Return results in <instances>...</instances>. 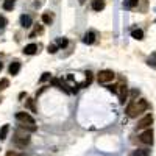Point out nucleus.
I'll return each instance as SVG.
<instances>
[{"label":"nucleus","mask_w":156,"mask_h":156,"mask_svg":"<svg viewBox=\"0 0 156 156\" xmlns=\"http://www.w3.org/2000/svg\"><path fill=\"white\" fill-rule=\"evenodd\" d=\"M147 108H148L147 100H144V98L133 100V101L128 105V108H126V114H128V117H137L140 112H144Z\"/></svg>","instance_id":"nucleus-1"},{"label":"nucleus","mask_w":156,"mask_h":156,"mask_svg":"<svg viewBox=\"0 0 156 156\" xmlns=\"http://www.w3.org/2000/svg\"><path fill=\"white\" fill-rule=\"evenodd\" d=\"M12 142L17 145V147H25V145H28L30 144V136L27 133H23V129H17L14 137H12Z\"/></svg>","instance_id":"nucleus-2"},{"label":"nucleus","mask_w":156,"mask_h":156,"mask_svg":"<svg viewBox=\"0 0 156 156\" xmlns=\"http://www.w3.org/2000/svg\"><path fill=\"white\" fill-rule=\"evenodd\" d=\"M114 72L112 70H100V73H98V83H109V81H112L114 80Z\"/></svg>","instance_id":"nucleus-3"},{"label":"nucleus","mask_w":156,"mask_h":156,"mask_svg":"<svg viewBox=\"0 0 156 156\" xmlns=\"http://www.w3.org/2000/svg\"><path fill=\"white\" fill-rule=\"evenodd\" d=\"M139 140L145 145H151L153 144V129H150V128L145 129V131L139 136Z\"/></svg>","instance_id":"nucleus-4"},{"label":"nucleus","mask_w":156,"mask_h":156,"mask_svg":"<svg viewBox=\"0 0 156 156\" xmlns=\"http://www.w3.org/2000/svg\"><path fill=\"white\" fill-rule=\"evenodd\" d=\"M16 119H17L20 123H30V125H34L33 115H30L28 112H17V114H16Z\"/></svg>","instance_id":"nucleus-5"},{"label":"nucleus","mask_w":156,"mask_h":156,"mask_svg":"<svg viewBox=\"0 0 156 156\" xmlns=\"http://www.w3.org/2000/svg\"><path fill=\"white\" fill-rule=\"evenodd\" d=\"M151 123H153V115H151V114H147V115H144V117H142V119L137 122V128H139V129L148 128Z\"/></svg>","instance_id":"nucleus-6"},{"label":"nucleus","mask_w":156,"mask_h":156,"mask_svg":"<svg viewBox=\"0 0 156 156\" xmlns=\"http://www.w3.org/2000/svg\"><path fill=\"white\" fill-rule=\"evenodd\" d=\"M117 92H119V101H120V105H125V101L128 98V87H126V84H120Z\"/></svg>","instance_id":"nucleus-7"},{"label":"nucleus","mask_w":156,"mask_h":156,"mask_svg":"<svg viewBox=\"0 0 156 156\" xmlns=\"http://www.w3.org/2000/svg\"><path fill=\"white\" fill-rule=\"evenodd\" d=\"M31 23H33V20H31L30 16H27V14H22V16H20V25H22L23 28L31 27Z\"/></svg>","instance_id":"nucleus-8"},{"label":"nucleus","mask_w":156,"mask_h":156,"mask_svg":"<svg viewBox=\"0 0 156 156\" xmlns=\"http://www.w3.org/2000/svg\"><path fill=\"white\" fill-rule=\"evenodd\" d=\"M19 70H20V62L19 61H14V62L9 64V73L11 75H17Z\"/></svg>","instance_id":"nucleus-9"},{"label":"nucleus","mask_w":156,"mask_h":156,"mask_svg":"<svg viewBox=\"0 0 156 156\" xmlns=\"http://www.w3.org/2000/svg\"><path fill=\"white\" fill-rule=\"evenodd\" d=\"M36 51H37V45L36 44H28V45H25V48H23L25 55H34Z\"/></svg>","instance_id":"nucleus-10"},{"label":"nucleus","mask_w":156,"mask_h":156,"mask_svg":"<svg viewBox=\"0 0 156 156\" xmlns=\"http://www.w3.org/2000/svg\"><path fill=\"white\" fill-rule=\"evenodd\" d=\"M94 41H95V33H94V31L86 33L84 37H83V42H84V44H92Z\"/></svg>","instance_id":"nucleus-11"},{"label":"nucleus","mask_w":156,"mask_h":156,"mask_svg":"<svg viewBox=\"0 0 156 156\" xmlns=\"http://www.w3.org/2000/svg\"><path fill=\"white\" fill-rule=\"evenodd\" d=\"M105 8V0H94L92 2V9L94 11H101Z\"/></svg>","instance_id":"nucleus-12"},{"label":"nucleus","mask_w":156,"mask_h":156,"mask_svg":"<svg viewBox=\"0 0 156 156\" xmlns=\"http://www.w3.org/2000/svg\"><path fill=\"white\" fill-rule=\"evenodd\" d=\"M8 131H9V125H3L2 128H0V140L6 139V134H8Z\"/></svg>","instance_id":"nucleus-13"},{"label":"nucleus","mask_w":156,"mask_h":156,"mask_svg":"<svg viewBox=\"0 0 156 156\" xmlns=\"http://www.w3.org/2000/svg\"><path fill=\"white\" fill-rule=\"evenodd\" d=\"M19 128L20 129H23V131H30V133H33V131H36V126L34 125H30V123H22V125H19Z\"/></svg>","instance_id":"nucleus-14"},{"label":"nucleus","mask_w":156,"mask_h":156,"mask_svg":"<svg viewBox=\"0 0 156 156\" xmlns=\"http://www.w3.org/2000/svg\"><path fill=\"white\" fill-rule=\"evenodd\" d=\"M131 36H133L134 39H137V41H140V39H144V31H142L140 28H137V30H133Z\"/></svg>","instance_id":"nucleus-15"},{"label":"nucleus","mask_w":156,"mask_h":156,"mask_svg":"<svg viewBox=\"0 0 156 156\" xmlns=\"http://www.w3.org/2000/svg\"><path fill=\"white\" fill-rule=\"evenodd\" d=\"M14 8V0H5L3 2V9L5 11H11Z\"/></svg>","instance_id":"nucleus-16"},{"label":"nucleus","mask_w":156,"mask_h":156,"mask_svg":"<svg viewBox=\"0 0 156 156\" xmlns=\"http://www.w3.org/2000/svg\"><path fill=\"white\" fill-rule=\"evenodd\" d=\"M86 75H87V76H86V80H84V83H81V84H80V87H86V86H89L90 83H92V73L87 72Z\"/></svg>","instance_id":"nucleus-17"},{"label":"nucleus","mask_w":156,"mask_h":156,"mask_svg":"<svg viewBox=\"0 0 156 156\" xmlns=\"http://www.w3.org/2000/svg\"><path fill=\"white\" fill-rule=\"evenodd\" d=\"M129 156H148V150H134Z\"/></svg>","instance_id":"nucleus-18"},{"label":"nucleus","mask_w":156,"mask_h":156,"mask_svg":"<svg viewBox=\"0 0 156 156\" xmlns=\"http://www.w3.org/2000/svg\"><path fill=\"white\" fill-rule=\"evenodd\" d=\"M148 66H151L153 69H156V53H151L148 58Z\"/></svg>","instance_id":"nucleus-19"},{"label":"nucleus","mask_w":156,"mask_h":156,"mask_svg":"<svg viewBox=\"0 0 156 156\" xmlns=\"http://www.w3.org/2000/svg\"><path fill=\"white\" fill-rule=\"evenodd\" d=\"M9 86V80H6V78H2L0 80V89H6Z\"/></svg>","instance_id":"nucleus-20"},{"label":"nucleus","mask_w":156,"mask_h":156,"mask_svg":"<svg viewBox=\"0 0 156 156\" xmlns=\"http://www.w3.org/2000/svg\"><path fill=\"white\" fill-rule=\"evenodd\" d=\"M56 45H58V47H66V45H67V39L59 37L58 41H56Z\"/></svg>","instance_id":"nucleus-21"},{"label":"nucleus","mask_w":156,"mask_h":156,"mask_svg":"<svg viewBox=\"0 0 156 156\" xmlns=\"http://www.w3.org/2000/svg\"><path fill=\"white\" fill-rule=\"evenodd\" d=\"M42 22L47 23V25H50V23H51V16L47 14V12H45V14H42Z\"/></svg>","instance_id":"nucleus-22"},{"label":"nucleus","mask_w":156,"mask_h":156,"mask_svg":"<svg viewBox=\"0 0 156 156\" xmlns=\"http://www.w3.org/2000/svg\"><path fill=\"white\" fill-rule=\"evenodd\" d=\"M48 53H56L58 51V45H55V44H51V45H48Z\"/></svg>","instance_id":"nucleus-23"},{"label":"nucleus","mask_w":156,"mask_h":156,"mask_svg":"<svg viewBox=\"0 0 156 156\" xmlns=\"http://www.w3.org/2000/svg\"><path fill=\"white\" fill-rule=\"evenodd\" d=\"M5 25H6V19H5L3 16H0V30L5 28Z\"/></svg>","instance_id":"nucleus-24"},{"label":"nucleus","mask_w":156,"mask_h":156,"mask_svg":"<svg viewBox=\"0 0 156 156\" xmlns=\"http://www.w3.org/2000/svg\"><path fill=\"white\" fill-rule=\"evenodd\" d=\"M117 87H119V86H115V84H109V86H108V89L111 90V92H114V94H117V90H119Z\"/></svg>","instance_id":"nucleus-25"},{"label":"nucleus","mask_w":156,"mask_h":156,"mask_svg":"<svg viewBox=\"0 0 156 156\" xmlns=\"http://www.w3.org/2000/svg\"><path fill=\"white\" fill-rule=\"evenodd\" d=\"M137 3H139V0H129V2H128V6H129V8H134Z\"/></svg>","instance_id":"nucleus-26"},{"label":"nucleus","mask_w":156,"mask_h":156,"mask_svg":"<svg viewBox=\"0 0 156 156\" xmlns=\"http://www.w3.org/2000/svg\"><path fill=\"white\" fill-rule=\"evenodd\" d=\"M27 106L31 109V111H36V108H34V103H33V100H28L27 101Z\"/></svg>","instance_id":"nucleus-27"},{"label":"nucleus","mask_w":156,"mask_h":156,"mask_svg":"<svg viewBox=\"0 0 156 156\" xmlns=\"http://www.w3.org/2000/svg\"><path fill=\"white\" fill-rule=\"evenodd\" d=\"M50 78V73L48 72H45V73H42V76H41V81H47Z\"/></svg>","instance_id":"nucleus-28"},{"label":"nucleus","mask_w":156,"mask_h":156,"mask_svg":"<svg viewBox=\"0 0 156 156\" xmlns=\"http://www.w3.org/2000/svg\"><path fill=\"white\" fill-rule=\"evenodd\" d=\"M5 156H23L22 153H16V151H8Z\"/></svg>","instance_id":"nucleus-29"},{"label":"nucleus","mask_w":156,"mask_h":156,"mask_svg":"<svg viewBox=\"0 0 156 156\" xmlns=\"http://www.w3.org/2000/svg\"><path fill=\"white\" fill-rule=\"evenodd\" d=\"M2 69H3V64H2V62H0V72H2Z\"/></svg>","instance_id":"nucleus-30"},{"label":"nucleus","mask_w":156,"mask_h":156,"mask_svg":"<svg viewBox=\"0 0 156 156\" xmlns=\"http://www.w3.org/2000/svg\"><path fill=\"white\" fill-rule=\"evenodd\" d=\"M154 22H156V19H154Z\"/></svg>","instance_id":"nucleus-31"}]
</instances>
